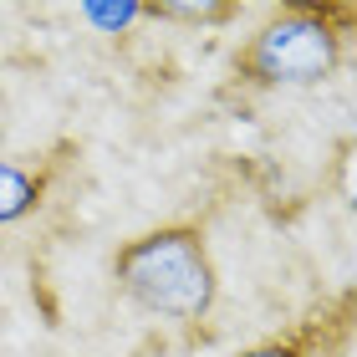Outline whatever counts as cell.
Listing matches in <instances>:
<instances>
[{"instance_id": "1", "label": "cell", "mask_w": 357, "mask_h": 357, "mask_svg": "<svg viewBox=\"0 0 357 357\" xmlns=\"http://www.w3.org/2000/svg\"><path fill=\"white\" fill-rule=\"evenodd\" d=\"M112 275L128 301L164 321H204L220 296V275L199 225H158L128 240L112 255Z\"/></svg>"}, {"instance_id": "2", "label": "cell", "mask_w": 357, "mask_h": 357, "mask_svg": "<svg viewBox=\"0 0 357 357\" xmlns=\"http://www.w3.org/2000/svg\"><path fill=\"white\" fill-rule=\"evenodd\" d=\"M352 31V6H296L275 10L271 21L235 52V72L250 87H312L342 67Z\"/></svg>"}, {"instance_id": "3", "label": "cell", "mask_w": 357, "mask_h": 357, "mask_svg": "<svg viewBox=\"0 0 357 357\" xmlns=\"http://www.w3.org/2000/svg\"><path fill=\"white\" fill-rule=\"evenodd\" d=\"M36 204H41V178L10 164V158H0V225L26 220Z\"/></svg>"}, {"instance_id": "4", "label": "cell", "mask_w": 357, "mask_h": 357, "mask_svg": "<svg viewBox=\"0 0 357 357\" xmlns=\"http://www.w3.org/2000/svg\"><path fill=\"white\" fill-rule=\"evenodd\" d=\"M138 10L153 15V21H189V26H220L230 15H240L235 0H149Z\"/></svg>"}, {"instance_id": "5", "label": "cell", "mask_w": 357, "mask_h": 357, "mask_svg": "<svg viewBox=\"0 0 357 357\" xmlns=\"http://www.w3.org/2000/svg\"><path fill=\"white\" fill-rule=\"evenodd\" d=\"M312 352H317V327H301L291 337H271V342L240 352V357H312Z\"/></svg>"}]
</instances>
